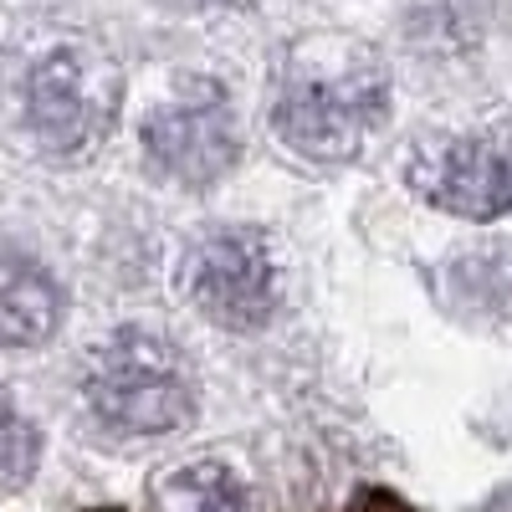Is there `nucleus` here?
Here are the masks:
<instances>
[{"mask_svg":"<svg viewBox=\"0 0 512 512\" xmlns=\"http://www.w3.org/2000/svg\"><path fill=\"white\" fill-rule=\"evenodd\" d=\"M384 118H390V77L369 47L344 36H313L292 47L272 123L297 154L349 159L379 134Z\"/></svg>","mask_w":512,"mask_h":512,"instance_id":"obj_1","label":"nucleus"},{"mask_svg":"<svg viewBox=\"0 0 512 512\" xmlns=\"http://www.w3.org/2000/svg\"><path fill=\"white\" fill-rule=\"evenodd\" d=\"M88 400L118 431L164 436V431H180L195 415V374L175 344L123 328L93 354Z\"/></svg>","mask_w":512,"mask_h":512,"instance_id":"obj_2","label":"nucleus"},{"mask_svg":"<svg viewBox=\"0 0 512 512\" xmlns=\"http://www.w3.org/2000/svg\"><path fill=\"white\" fill-rule=\"evenodd\" d=\"M118 113V72L77 47L47 52L26 72V123L52 154L93 149Z\"/></svg>","mask_w":512,"mask_h":512,"instance_id":"obj_3","label":"nucleus"},{"mask_svg":"<svg viewBox=\"0 0 512 512\" xmlns=\"http://www.w3.org/2000/svg\"><path fill=\"white\" fill-rule=\"evenodd\" d=\"M185 287L195 297V308L221 323L231 333L262 328L277 308V262L262 231H210L190 251V272Z\"/></svg>","mask_w":512,"mask_h":512,"instance_id":"obj_4","label":"nucleus"},{"mask_svg":"<svg viewBox=\"0 0 512 512\" xmlns=\"http://www.w3.org/2000/svg\"><path fill=\"white\" fill-rule=\"evenodd\" d=\"M410 185L446 216L497 221L512 210V139L456 134L441 144H425L410 164Z\"/></svg>","mask_w":512,"mask_h":512,"instance_id":"obj_5","label":"nucleus"},{"mask_svg":"<svg viewBox=\"0 0 512 512\" xmlns=\"http://www.w3.org/2000/svg\"><path fill=\"white\" fill-rule=\"evenodd\" d=\"M149 159L180 185L221 180L241 154V128L216 82H195L185 98H169L144 123Z\"/></svg>","mask_w":512,"mask_h":512,"instance_id":"obj_6","label":"nucleus"},{"mask_svg":"<svg viewBox=\"0 0 512 512\" xmlns=\"http://www.w3.org/2000/svg\"><path fill=\"white\" fill-rule=\"evenodd\" d=\"M62 323L57 282L26 256L0 251V349H36Z\"/></svg>","mask_w":512,"mask_h":512,"instance_id":"obj_7","label":"nucleus"},{"mask_svg":"<svg viewBox=\"0 0 512 512\" xmlns=\"http://www.w3.org/2000/svg\"><path fill=\"white\" fill-rule=\"evenodd\" d=\"M154 512H246V492L221 461H190L154 487Z\"/></svg>","mask_w":512,"mask_h":512,"instance_id":"obj_8","label":"nucleus"},{"mask_svg":"<svg viewBox=\"0 0 512 512\" xmlns=\"http://www.w3.org/2000/svg\"><path fill=\"white\" fill-rule=\"evenodd\" d=\"M451 297L472 313H512V256L507 251H466L451 262Z\"/></svg>","mask_w":512,"mask_h":512,"instance_id":"obj_9","label":"nucleus"},{"mask_svg":"<svg viewBox=\"0 0 512 512\" xmlns=\"http://www.w3.org/2000/svg\"><path fill=\"white\" fill-rule=\"evenodd\" d=\"M36 461H41V436H36V425L11 405L6 390H0V492H11V487L31 482Z\"/></svg>","mask_w":512,"mask_h":512,"instance_id":"obj_10","label":"nucleus"},{"mask_svg":"<svg viewBox=\"0 0 512 512\" xmlns=\"http://www.w3.org/2000/svg\"><path fill=\"white\" fill-rule=\"evenodd\" d=\"M354 512H415L410 502H400L395 492H384V487H369L359 502H354Z\"/></svg>","mask_w":512,"mask_h":512,"instance_id":"obj_11","label":"nucleus"},{"mask_svg":"<svg viewBox=\"0 0 512 512\" xmlns=\"http://www.w3.org/2000/svg\"><path fill=\"white\" fill-rule=\"evenodd\" d=\"M93 512H118V507H93Z\"/></svg>","mask_w":512,"mask_h":512,"instance_id":"obj_12","label":"nucleus"},{"mask_svg":"<svg viewBox=\"0 0 512 512\" xmlns=\"http://www.w3.org/2000/svg\"><path fill=\"white\" fill-rule=\"evenodd\" d=\"M200 6H205V0H200Z\"/></svg>","mask_w":512,"mask_h":512,"instance_id":"obj_13","label":"nucleus"}]
</instances>
